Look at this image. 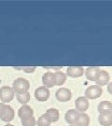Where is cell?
<instances>
[{
    "instance_id": "obj_15",
    "label": "cell",
    "mask_w": 112,
    "mask_h": 126,
    "mask_svg": "<svg viewBox=\"0 0 112 126\" xmlns=\"http://www.w3.org/2000/svg\"><path fill=\"white\" fill-rule=\"evenodd\" d=\"M109 74L108 73V71H106V70H101L100 71V74H99V77L98 79L95 80L96 82V85L98 86H105L107 85L108 83V81H109Z\"/></svg>"
},
{
    "instance_id": "obj_18",
    "label": "cell",
    "mask_w": 112,
    "mask_h": 126,
    "mask_svg": "<svg viewBox=\"0 0 112 126\" xmlns=\"http://www.w3.org/2000/svg\"><path fill=\"white\" fill-rule=\"evenodd\" d=\"M90 124V117L85 112L80 113V117L78 120L76 126H89Z\"/></svg>"
},
{
    "instance_id": "obj_4",
    "label": "cell",
    "mask_w": 112,
    "mask_h": 126,
    "mask_svg": "<svg viewBox=\"0 0 112 126\" xmlns=\"http://www.w3.org/2000/svg\"><path fill=\"white\" fill-rule=\"evenodd\" d=\"M15 93L9 86H3L0 88V100L3 103H9L14 98Z\"/></svg>"
},
{
    "instance_id": "obj_9",
    "label": "cell",
    "mask_w": 112,
    "mask_h": 126,
    "mask_svg": "<svg viewBox=\"0 0 112 126\" xmlns=\"http://www.w3.org/2000/svg\"><path fill=\"white\" fill-rule=\"evenodd\" d=\"M42 83L46 88H52L55 85V75L54 72H47L42 76Z\"/></svg>"
},
{
    "instance_id": "obj_24",
    "label": "cell",
    "mask_w": 112,
    "mask_h": 126,
    "mask_svg": "<svg viewBox=\"0 0 112 126\" xmlns=\"http://www.w3.org/2000/svg\"><path fill=\"white\" fill-rule=\"evenodd\" d=\"M4 126H14L13 124H10V123H8V124H6V125H4Z\"/></svg>"
},
{
    "instance_id": "obj_23",
    "label": "cell",
    "mask_w": 112,
    "mask_h": 126,
    "mask_svg": "<svg viewBox=\"0 0 112 126\" xmlns=\"http://www.w3.org/2000/svg\"><path fill=\"white\" fill-rule=\"evenodd\" d=\"M108 93H109L110 94H112V82H110V83L108 84Z\"/></svg>"
},
{
    "instance_id": "obj_14",
    "label": "cell",
    "mask_w": 112,
    "mask_h": 126,
    "mask_svg": "<svg viewBox=\"0 0 112 126\" xmlns=\"http://www.w3.org/2000/svg\"><path fill=\"white\" fill-rule=\"evenodd\" d=\"M98 112L100 114L112 113V103L110 101H102L98 105Z\"/></svg>"
},
{
    "instance_id": "obj_3",
    "label": "cell",
    "mask_w": 112,
    "mask_h": 126,
    "mask_svg": "<svg viewBox=\"0 0 112 126\" xmlns=\"http://www.w3.org/2000/svg\"><path fill=\"white\" fill-rule=\"evenodd\" d=\"M103 94L102 88L98 85H91L85 91V97L87 99H97Z\"/></svg>"
},
{
    "instance_id": "obj_13",
    "label": "cell",
    "mask_w": 112,
    "mask_h": 126,
    "mask_svg": "<svg viewBox=\"0 0 112 126\" xmlns=\"http://www.w3.org/2000/svg\"><path fill=\"white\" fill-rule=\"evenodd\" d=\"M43 115H44L45 117L47 118L50 122H58L59 118H60L59 110L58 109H56V108H49Z\"/></svg>"
},
{
    "instance_id": "obj_2",
    "label": "cell",
    "mask_w": 112,
    "mask_h": 126,
    "mask_svg": "<svg viewBox=\"0 0 112 126\" xmlns=\"http://www.w3.org/2000/svg\"><path fill=\"white\" fill-rule=\"evenodd\" d=\"M15 117L14 109L9 105L0 103V119L5 122H9L13 121Z\"/></svg>"
},
{
    "instance_id": "obj_25",
    "label": "cell",
    "mask_w": 112,
    "mask_h": 126,
    "mask_svg": "<svg viewBox=\"0 0 112 126\" xmlns=\"http://www.w3.org/2000/svg\"><path fill=\"white\" fill-rule=\"evenodd\" d=\"M69 126H75V125H69Z\"/></svg>"
},
{
    "instance_id": "obj_10",
    "label": "cell",
    "mask_w": 112,
    "mask_h": 126,
    "mask_svg": "<svg viewBox=\"0 0 112 126\" xmlns=\"http://www.w3.org/2000/svg\"><path fill=\"white\" fill-rule=\"evenodd\" d=\"M75 106H76V109L79 112H85L89 108V100L85 96L78 97L75 101Z\"/></svg>"
},
{
    "instance_id": "obj_12",
    "label": "cell",
    "mask_w": 112,
    "mask_h": 126,
    "mask_svg": "<svg viewBox=\"0 0 112 126\" xmlns=\"http://www.w3.org/2000/svg\"><path fill=\"white\" fill-rule=\"evenodd\" d=\"M84 74V69L82 66H69L66 69L65 75L71 78H80Z\"/></svg>"
},
{
    "instance_id": "obj_16",
    "label": "cell",
    "mask_w": 112,
    "mask_h": 126,
    "mask_svg": "<svg viewBox=\"0 0 112 126\" xmlns=\"http://www.w3.org/2000/svg\"><path fill=\"white\" fill-rule=\"evenodd\" d=\"M98 122L102 126H111L112 113H109V114H100L98 116Z\"/></svg>"
},
{
    "instance_id": "obj_20",
    "label": "cell",
    "mask_w": 112,
    "mask_h": 126,
    "mask_svg": "<svg viewBox=\"0 0 112 126\" xmlns=\"http://www.w3.org/2000/svg\"><path fill=\"white\" fill-rule=\"evenodd\" d=\"M22 126H36V121L35 117L33 116L31 118H28V119H24V120H21Z\"/></svg>"
},
{
    "instance_id": "obj_22",
    "label": "cell",
    "mask_w": 112,
    "mask_h": 126,
    "mask_svg": "<svg viewBox=\"0 0 112 126\" xmlns=\"http://www.w3.org/2000/svg\"><path fill=\"white\" fill-rule=\"evenodd\" d=\"M21 69L23 70L25 73H33L36 70V66H24V67H22Z\"/></svg>"
},
{
    "instance_id": "obj_1",
    "label": "cell",
    "mask_w": 112,
    "mask_h": 126,
    "mask_svg": "<svg viewBox=\"0 0 112 126\" xmlns=\"http://www.w3.org/2000/svg\"><path fill=\"white\" fill-rule=\"evenodd\" d=\"M11 88L17 94H25L28 93V90L30 88V82L24 78H18L13 81Z\"/></svg>"
},
{
    "instance_id": "obj_5",
    "label": "cell",
    "mask_w": 112,
    "mask_h": 126,
    "mask_svg": "<svg viewBox=\"0 0 112 126\" xmlns=\"http://www.w3.org/2000/svg\"><path fill=\"white\" fill-rule=\"evenodd\" d=\"M56 99L58 100L59 102H68L71 100L72 97V93L71 91L67 88H60L56 91Z\"/></svg>"
},
{
    "instance_id": "obj_21",
    "label": "cell",
    "mask_w": 112,
    "mask_h": 126,
    "mask_svg": "<svg viewBox=\"0 0 112 126\" xmlns=\"http://www.w3.org/2000/svg\"><path fill=\"white\" fill-rule=\"evenodd\" d=\"M50 123L51 122L44 115H41L37 120V126H50Z\"/></svg>"
},
{
    "instance_id": "obj_8",
    "label": "cell",
    "mask_w": 112,
    "mask_h": 126,
    "mask_svg": "<svg viewBox=\"0 0 112 126\" xmlns=\"http://www.w3.org/2000/svg\"><path fill=\"white\" fill-rule=\"evenodd\" d=\"M101 69L98 66H90L86 69L85 76L87 78V79L90 81H95L99 77Z\"/></svg>"
},
{
    "instance_id": "obj_7",
    "label": "cell",
    "mask_w": 112,
    "mask_h": 126,
    "mask_svg": "<svg viewBox=\"0 0 112 126\" xmlns=\"http://www.w3.org/2000/svg\"><path fill=\"white\" fill-rule=\"evenodd\" d=\"M80 113L77 109H69L65 114H64V120L65 122L70 124V125L76 126L79 117H80Z\"/></svg>"
},
{
    "instance_id": "obj_11",
    "label": "cell",
    "mask_w": 112,
    "mask_h": 126,
    "mask_svg": "<svg viewBox=\"0 0 112 126\" xmlns=\"http://www.w3.org/2000/svg\"><path fill=\"white\" fill-rule=\"evenodd\" d=\"M18 115L21 120L28 119V118H31L34 116V110L28 105H22V107L19 108Z\"/></svg>"
},
{
    "instance_id": "obj_6",
    "label": "cell",
    "mask_w": 112,
    "mask_h": 126,
    "mask_svg": "<svg viewBox=\"0 0 112 126\" xmlns=\"http://www.w3.org/2000/svg\"><path fill=\"white\" fill-rule=\"evenodd\" d=\"M49 90L48 88H46L44 86H40L38 87L36 91H35V97L37 101L39 102H45L49 99Z\"/></svg>"
},
{
    "instance_id": "obj_17",
    "label": "cell",
    "mask_w": 112,
    "mask_h": 126,
    "mask_svg": "<svg viewBox=\"0 0 112 126\" xmlns=\"http://www.w3.org/2000/svg\"><path fill=\"white\" fill-rule=\"evenodd\" d=\"M54 75H55V85L62 86L65 83V81H66L65 73L62 72V71H57V72H54Z\"/></svg>"
},
{
    "instance_id": "obj_19",
    "label": "cell",
    "mask_w": 112,
    "mask_h": 126,
    "mask_svg": "<svg viewBox=\"0 0 112 126\" xmlns=\"http://www.w3.org/2000/svg\"><path fill=\"white\" fill-rule=\"evenodd\" d=\"M17 100H18L19 103H21L22 105H26V103H28L30 101V94L29 93H25V94H17Z\"/></svg>"
}]
</instances>
